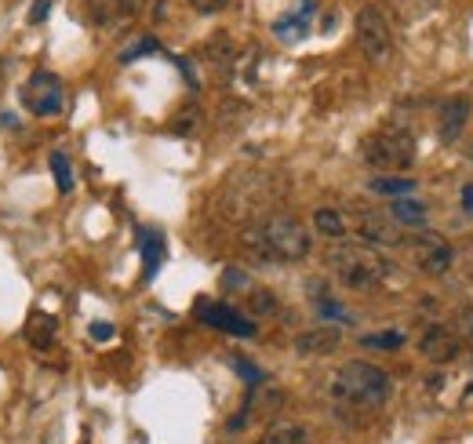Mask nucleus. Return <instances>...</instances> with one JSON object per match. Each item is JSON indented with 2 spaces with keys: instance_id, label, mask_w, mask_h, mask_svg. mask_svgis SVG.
<instances>
[{
  "instance_id": "obj_1",
  "label": "nucleus",
  "mask_w": 473,
  "mask_h": 444,
  "mask_svg": "<svg viewBox=\"0 0 473 444\" xmlns=\"http://www.w3.org/2000/svg\"><path fill=\"white\" fill-rule=\"evenodd\" d=\"M241 248L252 263H263V266H281V263H303L314 248L310 241V230L295 215H285V211H274L241 234Z\"/></svg>"
},
{
  "instance_id": "obj_2",
  "label": "nucleus",
  "mask_w": 473,
  "mask_h": 444,
  "mask_svg": "<svg viewBox=\"0 0 473 444\" xmlns=\"http://www.w3.org/2000/svg\"><path fill=\"white\" fill-rule=\"evenodd\" d=\"M324 263H328V270H332V277L339 281V285H346V288H353V292H368V288H379L390 274H393V263L379 252V248H372V245H332L328 248V256H324Z\"/></svg>"
},
{
  "instance_id": "obj_3",
  "label": "nucleus",
  "mask_w": 473,
  "mask_h": 444,
  "mask_svg": "<svg viewBox=\"0 0 473 444\" xmlns=\"http://www.w3.org/2000/svg\"><path fill=\"white\" fill-rule=\"evenodd\" d=\"M332 397L343 401V404H353V408H379L390 401L393 393V379L390 372H382L379 364L372 361H350L343 364L335 375H332Z\"/></svg>"
},
{
  "instance_id": "obj_4",
  "label": "nucleus",
  "mask_w": 473,
  "mask_h": 444,
  "mask_svg": "<svg viewBox=\"0 0 473 444\" xmlns=\"http://www.w3.org/2000/svg\"><path fill=\"white\" fill-rule=\"evenodd\" d=\"M361 157L375 171L401 175L415 164V139H411L408 128H382V131H372L361 142Z\"/></svg>"
},
{
  "instance_id": "obj_5",
  "label": "nucleus",
  "mask_w": 473,
  "mask_h": 444,
  "mask_svg": "<svg viewBox=\"0 0 473 444\" xmlns=\"http://www.w3.org/2000/svg\"><path fill=\"white\" fill-rule=\"evenodd\" d=\"M353 34H357L361 52H364L372 63H386V59H390V52H393V30H390L386 15H382L375 5H364V8L357 12Z\"/></svg>"
},
{
  "instance_id": "obj_6",
  "label": "nucleus",
  "mask_w": 473,
  "mask_h": 444,
  "mask_svg": "<svg viewBox=\"0 0 473 444\" xmlns=\"http://www.w3.org/2000/svg\"><path fill=\"white\" fill-rule=\"evenodd\" d=\"M23 102H26L30 113H37V117H55V113H63V106H66V99H63V81H59L55 73H48V70H37V73L26 81V88H23Z\"/></svg>"
},
{
  "instance_id": "obj_7",
  "label": "nucleus",
  "mask_w": 473,
  "mask_h": 444,
  "mask_svg": "<svg viewBox=\"0 0 473 444\" xmlns=\"http://www.w3.org/2000/svg\"><path fill=\"white\" fill-rule=\"evenodd\" d=\"M197 321L215 328V332H226V335H236V339H256V321L245 317L241 310H233L229 303H197Z\"/></svg>"
},
{
  "instance_id": "obj_8",
  "label": "nucleus",
  "mask_w": 473,
  "mask_h": 444,
  "mask_svg": "<svg viewBox=\"0 0 473 444\" xmlns=\"http://www.w3.org/2000/svg\"><path fill=\"white\" fill-rule=\"evenodd\" d=\"M408 245L415 248V266L419 274L426 277H444L451 266H455V252L444 237L437 234H426V237H408Z\"/></svg>"
},
{
  "instance_id": "obj_9",
  "label": "nucleus",
  "mask_w": 473,
  "mask_h": 444,
  "mask_svg": "<svg viewBox=\"0 0 473 444\" xmlns=\"http://www.w3.org/2000/svg\"><path fill=\"white\" fill-rule=\"evenodd\" d=\"M357 237L372 248H401L408 245V237L401 234V227L386 215V211H364L357 218Z\"/></svg>"
},
{
  "instance_id": "obj_10",
  "label": "nucleus",
  "mask_w": 473,
  "mask_h": 444,
  "mask_svg": "<svg viewBox=\"0 0 473 444\" xmlns=\"http://www.w3.org/2000/svg\"><path fill=\"white\" fill-rule=\"evenodd\" d=\"M285 408V390L281 386H274V382H259V386H252V393H248V401H245V408L236 411V419H229V430H241V426H248V419H266V415H277Z\"/></svg>"
},
{
  "instance_id": "obj_11",
  "label": "nucleus",
  "mask_w": 473,
  "mask_h": 444,
  "mask_svg": "<svg viewBox=\"0 0 473 444\" xmlns=\"http://www.w3.org/2000/svg\"><path fill=\"white\" fill-rule=\"evenodd\" d=\"M419 353L430 361V364H451L462 357V339L455 332H448L444 324H430L419 339Z\"/></svg>"
},
{
  "instance_id": "obj_12",
  "label": "nucleus",
  "mask_w": 473,
  "mask_h": 444,
  "mask_svg": "<svg viewBox=\"0 0 473 444\" xmlns=\"http://www.w3.org/2000/svg\"><path fill=\"white\" fill-rule=\"evenodd\" d=\"M343 346V328L339 324H317V328H306L303 335H295L292 350L299 357H328Z\"/></svg>"
},
{
  "instance_id": "obj_13",
  "label": "nucleus",
  "mask_w": 473,
  "mask_h": 444,
  "mask_svg": "<svg viewBox=\"0 0 473 444\" xmlns=\"http://www.w3.org/2000/svg\"><path fill=\"white\" fill-rule=\"evenodd\" d=\"M469 124V99L466 95H455V99H444L440 102V113H437V135L444 146H451Z\"/></svg>"
},
{
  "instance_id": "obj_14",
  "label": "nucleus",
  "mask_w": 473,
  "mask_h": 444,
  "mask_svg": "<svg viewBox=\"0 0 473 444\" xmlns=\"http://www.w3.org/2000/svg\"><path fill=\"white\" fill-rule=\"evenodd\" d=\"M314 15H317V0H303V5H299L292 15H285V19L274 23V34H277L281 41H299V37H306Z\"/></svg>"
},
{
  "instance_id": "obj_15",
  "label": "nucleus",
  "mask_w": 473,
  "mask_h": 444,
  "mask_svg": "<svg viewBox=\"0 0 473 444\" xmlns=\"http://www.w3.org/2000/svg\"><path fill=\"white\" fill-rule=\"evenodd\" d=\"M386 215L397 222V227L415 230V227H426L430 208H426L422 200H411V197H393V200H390V208H386Z\"/></svg>"
},
{
  "instance_id": "obj_16",
  "label": "nucleus",
  "mask_w": 473,
  "mask_h": 444,
  "mask_svg": "<svg viewBox=\"0 0 473 444\" xmlns=\"http://www.w3.org/2000/svg\"><path fill=\"white\" fill-rule=\"evenodd\" d=\"M256 444H310V430H306L303 422L277 419V422L266 426V433H263Z\"/></svg>"
},
{
  "instance_id": "obj_17",
  "label": "nucleus",
  "mask_w": 473,
  "mask_h": 444,
  "mask_svg": "<svg viewBox=\"0 0 473 444\" xmlns=\"http://www.w3.org/2000/svg\"><path fill=\"white\" fill-rule=\"evenodd\" d=\"M314 230L328 241H343L346 237V218L339 208H317L314 211Z\"/></svg>"
},
{
  "instance_id": "obj_18",
  "label": "nucleus",
  "mask_w": 473,
  "mask_h": 444,
  "mask_svg": "<svg viewBox=\"0 0 473 444\" xmlns=\"http://www.w3.org/2000/svg\"><path fill=\"white\" fill-rule=\"evenodd\" d=\"M139 248H142V277L153 281V274H157V266H160V259H164V237H160L157 230H142Z\"/></svg>"
},
{
  "instance_id": "obj_19",
  "label": "nucleus",
  "mask_w": 473,
  "mask_h": 444,
  "mask_svg": "<svg viewBox=\"0 0 473 444\" xmlns=\"http://www.w3.org/2000/svg\"><path fill=\"white\" fill-rule=\"evenodd\" d=\"M245 306H248L252 317H274V314L281 310V299H277L270 288H248Z\"/></svg>"
},
{
  "instance_id": "obj_20",
  "label": "nucleus",
  "mask_w": 473,
  "mask_h": 444,
  "mask_svg": "<svg viewBox=\"0 0 473 444\" xmlns=\"http://www.w3.org/2000/svg\"><path fill=\"white\" fill-rule=\"evenodd\" d=\"M368 189L386 193V197H408L415 189V182L408 175H375V179H368Z\"/></svg>"
},
{
  "instance_id": "obj_21",
  "label": "nucleus",
  "mask_w": 473,
  "mask_h": 444,
  "mask_svg": "<svg viewBox=\"0 0 473 444\" xmlns=\"http://www.w3.org/2000/svg\"><path fill=\"white\" fill-rule=\"evenodd\" d=\"M408 343V335L401 328H386V332H372V335H361V346L368 350H401Z\"/></svg>"
},
{
  "instance_id": "obj_22",
  "label": "nucleus",
  "mask_w": 473,
  "mask_h": 444,
  "mask_svg": "<svg viewBox=\"0 0 473 444\" xmlns=\"http://www.w3.org/2000/svg\"><path fill=\"white\" fill-rule=\"evenodd\" d=\"M26 339L37 346V350H48L55 343V321L52 317H34L30 328H26Z\"/></svg>"
},
{
  "instance_id": "obj_23",
  "label": "nucleus",
  "mask_w": 473,
  "mask_h": 444,
  "mask_svg": "<svg viewBox=\"0 0 473 444\" xmlns=\"http://www.w3.org/2000/svg\"><path fill=\"white\" fill-rule=\"evenodd\" d=\"M52 175H55V186L59 193H70L73 189V168H70V157L66 153H52Z\"/></svg>"
},
{
  "instance_id": "obj_24",
  "label": "nucleus",
  "mask_w": 473,
  "mask_h": 444,
  "mask_svg": "<svg viewBox=\"0 0 473 444\" xmlns=\"http://www.w3.org/2000/svg\"><path fill=\"white\" fill-rule=\"evenodd\" d=\"M200 121H204V117H200V110H197V106H189V110L175 113L168 128H171L175 135H189V131H197V128H200Z\"/></svg>"
},
{
  "instance_id": "obj_25",
  "label": "nucleus",
  "mask_w": 473,
  "mask_h": 444,
  "mask_svg": "<svg viewBox=\"0 0 473 444\" xmlns=\"http://www.w3.org/2000/svg\"><path fill=\"white\" fill-rule=\"evenodd\" d=\"M204 55H208L211 63H229V59H233V41H229V34H215V41H208Z\"/></svg>"
},
{
  "instance_id": "obj_26",
  "label": "nucleus",
  "mask_w": 473,
  "mask_h": 444,
  "mask_svg": "<svg viewBox=\"0 0 473 444\" xmlns=\"http://www.w3.org/2000/svg\"><path fill=\"white\" fill-rule=\"evenodd\" d=\"M160 44H157V37H139L135 44H128L124 52H121V63L128 66V63H135V59H142V55H153Z\"/></svg>"
},
{
  "instance_id": "obj_27",
  "label": "nucleus",
  "mask_w": 473,
  "mask_h": 444,
  "mask_svg": "<svg viewBox=\"0 0 473 444\" xmlns=\"http://www.w3.org/2000/svg\"><path fill=\"white\" fill-rule=\"evenodd\" d=\"M229 364L236 368V375H241V379H248L252 386H259V382H266V372H263V368H256V364H248V361H241V357H236V353H229Z\"/></svg>"
},
{
  "instance_id": "obj_28",
  "label": "nucleus",
  "mask_w": 473,
  "mask_h": 444,
  "mask_svg": "<svg viewBox=\"0 0 473 444\" xmlns=\"http://www.w3.org/2000/svg\"><path fill=\"white\" fill-rule=\"evenodd\" d=\"M455 328H459V339L462 343H473V306H462L455 314Z\"/></svg>"
},
{
  "instance_id": "obj_29",
  "label": "nucleus",
  "mask_w": 473,
  "mask_h": 444,
  "mask_svg": "<svg viewBox=\"0 0 473 444\" xmlns=\"http://www.w3.org/2000/svg\"><path fill=\"white\" fill-rule=\"evenodd\" d=\"M189 8H193L197 15H218V12L229 8V0H189Z\"/></svg>"
},
{
  "instance_id": "obj_30",
  "label": "nucleus",
  "mask_w": 473,
  "mask_h": 444,
  "mask_svg": "<svg viewBox=\"0 0 473 444\" xmlns=\"http://www.w3.org/2000/svg\"><path fill=\"white\" fill-rule=\"evenodd\" d=\"M222 285H226V288H252V281H248L241 270H236V266H229V270H226Z\"/></svg>"
},
{
  "instance_id": "obj_31",
  "label": "nucleus",
  "mask_w": 473,
  "mask_h": 444,
  "mask_svg": "<svg viewBox=\"0 0 473 444\" xmlns=\"http://www.w3.org/2000/svg\"><path fill=\"white\" fill-rule=\"evenodd\" d=\"M52 12V0H34V12H30V23H44Z\"/></svg>"
},
{
  "instance_id": "obj_32",
  "label": "nucleus",
  "mask_w": 473,
  "mask_h": 444,
  "mask_svg": "<svg viewBox=\"0 0 473 444\" xmlns=\"http://www.w3.org/2000/svg\"><path fill=\"white\" fill-rule=\"evenodd\" d=\"M92 339H95V343H106V339H113V324H106V321H95V324H92Z\"/></svg>"
},
{
  "instance_id": "obj_33",
  "label": "nucleus",
  "mask_w": 473,
  "mask_h": 444,
  "mask_svg": "<svg viewBox=\"0 0 473 444\" xmlns=\"http://www.w3.org/2000/svg\"><path fill=\"white\" fill-rule=\"evenodd\" d=\"M459 200H462V211H466V215H473V182H469V186H462Z\"/></svg>"
},
{
  "instance_id": "obj_34",
  "label": "nucleus",
  "mask_w": 473,
  "mask_h": 444,
  "mask_svg": "<svg viewBox=\"0 0 473 444\" xmlns=\"http://www.w3.org/2000/svg\"><path fill=\"white\" fill-rule=\"evenodd\" d=\"M462 263H466V277H469V288H473V241L466 245V252H462Z\"/></svg>"
},
{
  "instance_id": "obj_35",
  "label": "nucleus",
  "mask_w": 473,
  "mask_h": 444,
  "mask_svg": "<svg viewBox=\"0 0 473 444\" xmlns=\"http://www.w3.org/2000/svg\"><path fill=\"white\" fill-rule=\"evenodd\" d=\"M110 5H117V12H135L139 0H110Z\"/></svg>"
},
{
  "instance_id": "obj_36",
  "label": "nucleus",
  "mask_w": 473,
  "mask_h": 444,
  "mask_svg": "<svg viewBox=\"0 0 473 444\" xmlns=\"http://www.w3.org/2000/svg\"><path fill=\"white\" fill-rule=\"evenodd\" d=\"M0 124H5V128H15L19 121H15V113H0Z\"/></svg>"
},
{
  "instance_id": "obj_37",
  "label": "nucleus",
  "mask_w": 473,
  "mask_h": 444,
  "mask_svg": "<svg viewBox=\"0 0 473 444\" xmlns=\"http://www.w3.org/2000/svg\"><path fill=\"white\" fill-rule=\"evenodd\" d=\"M419 5H433V0H419Z\"/></svg>"
},
{
  "instance_id": "obj_38",
  "label": "nucleus",
  "mask_w": 473,
  "mask_h": 444,
  "mask_svg": "<svg viewBox=\"0 0 473 444\" xmlns=\"http://www.w3.org/2000/svg\"><path fill=\"white\" fill-rule=\"evenodd\" d=\"M469 160H473V146H469Z\"/></svg>"
}]
</instances>
